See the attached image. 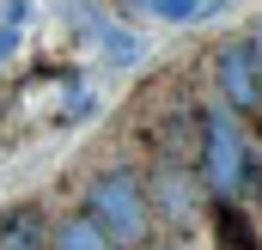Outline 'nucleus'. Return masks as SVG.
Wrapping results in <instances>:
<instances>
[{
	"label": "nucleus",
	"mask_w": 262,
	"mask_h": 250,
	"mask_svg": "<svg viewBox=\"0 0 262 250\" xmlns=\"http://www.w3.org/2000/svg\"><path fill=\"white\" fill-rule=\"evenodd\" d=\"M146 12H159L165 25H189L201 12V0H146Z\"/></svg>",
	"instance_id": "1a4fd4ad"
},
{
	"label": "nucleus",
	"mask_w": 262,
	"mask_h": 250,
	"mask_svg": "<svg viewBox=\"0 0 262 250\" xmlns=\"http://www.w3.org/2000/svg\"><path fill=\"white\" fill-rule=\"evenodd\" d=\"M244 43H250V61H256V73H262V18L250 25V37H244Z\"/></svg>",
	"instance_id": "9d476101"
},
{
	"label": "nucleus",
	"mask_w": 262,
	"mask_h": 250,
	"mask_svg": "<svg viewBox=\"0 0 262 250\" xmlns=\"http://www.w3.org/2000/svg\"><path fill=\"white\" fill-rule=\"evenodd\" d=\"M146 195H152V214H171V220H189L201 207V177L195 165H177V159H165L159 171H152V183H146Z\"/></svg>",
	"instance_id": "20e7f679"
},
{
	"label": "nucleus",
	"mask_w": 262,
	"mask_h": 250,
	"mask_svg": "<svg viewBox=\"0 0 262 250\" xmlns=\"http://www.w3.org/2000/svg\"><path fill=\"white\" fill-rule=\"evenodd\" d=\"M213 92H220V104H226L238 122L262 128V73H256V61H250V43H244V37H232V43L213 49Z\"/></svg>",
	"instance_id": "7ed1b4c3"
},
{
	"label": "nucleus",
	"mask_w": 262,
	"mask_h": 250,
	"mask_svg": "<svg viewBox=\"0 0 262 250\" xmlns=\"http://www.w3.org/2000/svg\"><path fill=\"white\" fill-rule=\"evenodd\" d=\"M25 18H31V0H12L6 18H0V73H6V61H12L18 43H25Z\"/></svg>",
	"instance_id": "6e6552de"
},
{
	"label": "nucleus",
	"mask_w": 262,
	"mask_h": 250,
	"mask_svg": "<svg viewBox=\"0 0 262 250\" xmlns=\"http://www.w3.org/2000/svg\"><path fill=\"white\" fill-rule=\"evenodd\" d=\"M0 250H49V214L37 201H18L0 214Z\"/></svg>",
	"instance_id": "423d86ee"
},
{
	"label": "nucleus",
	"mask_w": 262,
	"mask_h": 250,
	"mask_svg": "<svg viewBox=\"0 0 262 250\" xmlns=\"http://www.w3.org/2000/svg\"><path fill=\"white\" fill-rule=\"evenodd\" d=\"M195 177H201L207 195H226V201H244V195L262 183L256 159H250V134H244V122H238L226 104H207V110H201Z\"/></svg>",
	"instance_id": "f257e3e1"
},
{
	"label": "nucleus",
	"mask_w": 262,
	"mask_h": 250,
	"mask_svg": "<svg viewBox=\"0 0 262 250\" xmlns=\"http://www.w3.org/2000/svg\"><path fill=\"white\" fill-rule=\"evenodd\" d=\"M207 226H213V244L220 250H262V232H256V220L244 214V201L213 195L207 201Z\"/></svg>",
	"instance_id": "39448f33"
},
{
	"label": "nucleus",
	"mask_w": 262,
	"mask_h": 250,
	"mask_svg": "<svg viewBox=\"0 0 262 250\" xmlns=\"http://www.w3.org/2000/svg\"><path fill=\"white\" fill-rule=\"evenodd\" d=\"M85 214L104 226V238H116L122 250H146L159 232V214H152V195L146 177L134 165H110L85 183Z\"/></svg>",
	"instance_id": "f03ea898"
},
{
	"label": "nucleus",
	"mask_w": 262,
	"mask_h": 250,
	"mask_svg": "<svg viewBox=\"0 0 262 250\" xmlns=\"http://www.w3.org/2000/svg\"><path fill=\"white\" fill-rule=\"evenodd\" d=\"M49 250H122V244H116V238H104V226L79 207V214H67V220L49 226Z\"/></svg>",
	"instance_id": "0eeeda50"
},
{
	"label": "nucleus",
	"mask_w": 262,
	"mask_h": 250,
	"mask_svg": "<svg viewBox=\"0 0 262 250\" xmlns=\"http://www.w3.org/2000/svg\"><path fill=\"white\" fill-rule=\"evenodd\" d=\"M116 6H146V0H116Z\"/></svg>",
	"instance_id": "9b49d317"
}]
</instances>
